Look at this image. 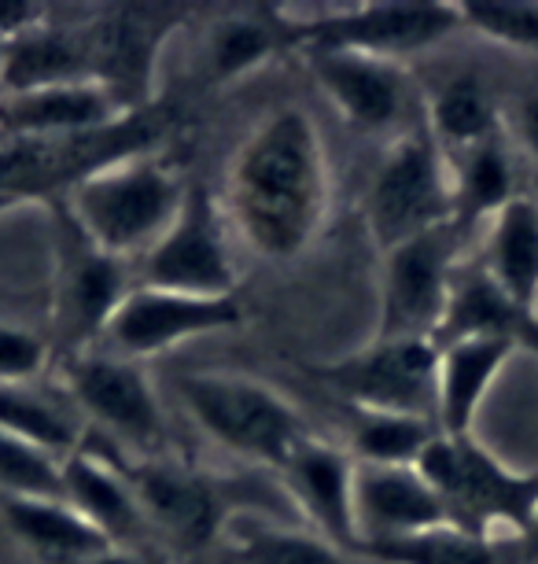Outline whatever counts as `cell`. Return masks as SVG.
<instances>
[{"label": "cell", "instance_id": "obj_1", "mask_svg": "<svg viewBox=\"0 0 538 564\" xmlns=\"http://www.w3.org/2000/svg\"><path fill=\"white\" fill-rule=\"evenodd\" d=\"M332 204V166L318 122L303 108L266 115L226 174V221L262 259L288 262L314 243Z\"/></svg>", "mask_w": 538, "mask_h": 564}, {"label": "cell", "instance_id": "obj_2", "mask_svg": "<svg viewBox=\"0 0 538 564\" xmlns=\"http://www.w3.org/2000/svg\"><path fill=\"white\" fill-rule=\"evenodd\" d=\"M188 185L155 155H125L67 188V218L100 251L141 262L182 215Z\"/></svg>", "mask_w": 538, "mask_h": 564}, {"label": "cell", "instance_id": "obj_3", "mask_svg": "<svg viewBox=\"0 0 538 564\" xmlns=\"http://www.w3.org/2000/svg\"><path fill=\"white\" fill-rule=\"evenodd\" d=\"M177 395L207 440L277 473L310 440L306 421L281 391L240 372H185Z\"/></svg>", "mask_w": 538, "mask_h": 564}, {"label": "cell", "instance_id": "obj_4", "mask_svg": "<svg viewBox=\"0 0 538 564\" xmlns=\"http://www.w3.org/2000/svg\"><path fill=\"white\" fill-rule=\"evenodd\" d=\"M436 487L450 524L494 542V531L524 535L538 509V473H516L476 435H436L417 462Z\"/></svg>", "mask_w": 538, "mask_h": 564}, {"label": "cell", "instance_id": "obj_5", "mask_svg": "<svg viewBox=\"0 0 538 564\" xmlns=\"http://www.w3.org/2000/svg\"><path fill=\"white\" fill-rule=\"evenodd\" d=\"M365 226L380 251L453 226L450 163L431 137L425 115L392 137L365 188Z\"/></svg>", "mask_w": 538, "mask_h": 564}, {"label": "cell", "instance_id": "obj_6", "mask_svg": "<svg viewBox=\"0 0 538 564\" xmlns=\"http://www.w3.org/2000/svg\"><path fill=\"white\" fill-rule=\"evenodd\" d=\"M461 30L458 4L442 0H369L340 8L310 23L288 26V37L306 52H362V56L403 63Z\"/></svg>", "mask_w": 538, "mask_h": 564}, {"label": "cell", "instance_id": "obj_7", "mask_svg": "<svg viewBox=\"0 0 538 564\" xmlns=\"http://www.w3.org/2000/svg\"><path fill=\"white\" fill-rule=\"evenodd\" d=\"M63 388L74 402V413L89 417L100 432L130 454L163 457L166 443V413L160 406L152 380L130 358L119 355H92L78 350L63 361Z\"/></svg>", "mask_w": 538, "mask_h": 564}, {"label": "cell", "instance_id": "obj_8", "mask_svg": "<svg viewBox=\"0 0 538 564\" xmlns=\"http://www.w3.org/2000/svg\"><path fill=\"white\" fill-rule=\"evenodd\" d=\"M321 384L351 410L436 421L439 347L431 339H376L358 355L318 369Z\"/></svg>", "mask_w": 538, "mask_h": 564}, {"label": "cell", "instance_id": "obj_9", "mask_svg": "<svg viewBox=\"0 0 538 564\" xmlns=\"http://www.w3.org/2000/svg\"><path fill=\"white\" fill-rule=\"evenodd\" d=\"M237 281L240 276L226 237V210L204 185H188L182 215L141 259L136 284L221 300V295H237Z\"/></svg>", "mask_w": 538, "mask_h": 564}, {"label": "cell", "instance_id": "obj_10", "mask_svg": "<svg viewBox=\"0 0 538 564\" xmlns=\"http://www.w3.org/2000/svg\"><path fill=\"white\" fill-rule=\"evenodd\" d=\"M453 226L428 229L420 237L384 251L380 273V322L376 339H431L447 311L453 284V254H458Z\"/></svg>", "mask_w": 538, "mask_h": 564}, {"label": "cell", "instance_id": "obj_11", "mask_svg": "<svg viewBox=\"0 0 538 564\" xmlns=\"http://www.w3.org/2000/svg\"><path fill=\"white\" fill-rule=\"evenodd\" d=\"M244 317L237 295H221V300H207V295H185L166 289H144L133 284L130 295L119 303V311L103 328L111 355L144 361L155 355H166L185 339H199L221 328H233Z\"/></svg>", "mask_w": 538, "mask_h": 564}, {"label": "cell", "instance_id": "obj_12", "mask_svg": "<svg viewBox=\"0 0 538 564\" xmlns=\"http://www.w3.org/2000/svg\"><path fill=\"white\" fill-rule=\"evenodd\" d=\"M133 284L130 262L89 243L67 218V240H63L56 276V325L59 336L74 347V355L89 339H103V328Z\"/></svg>", "mask_w": 538, "mask_h": 564}, {"label": "cell", "instance_id": "obj_13", "mask_svg": "<svg viewBox=\"0 0 538 564\" xmlns=\"http://www.w3.org/2000/svg\"><path fill=\"white\" fill-rule=\"evenodd\" d=\"M332 108L362 133H403L409 122V82L403 63L362 52H306Z\"/></svg>", "mask_w": 538, "mask_h": 564}, {"label": "cell", "instance_id": "obj_14", "mask_svg": "<svg viewBox=\"0 0 538 564\" xmlns=\"http://www.w3.org/2000/svg\"><path fill=\"white\" fill-rule=\"evenodd\" d=\"M130 108L100 82H67L0 97V137L12 141H70L130 119Z\"/></svg>", "mask_w": 538, "mask_h": 564}, {"label": "cell", "instance_id": "obj_15", "mask_svg": "<svg viewBox=\"0 0 538 564\" xmlns=\"http://www.w3.org/2000/svg\"><path fill=\"white\" fill-rule=\"evenodd\" d=\"M130 487L141 502L147 531H160L185 550L207 546L221 531V498L207 480H199L193 468L166 462V457H144L125 468Z\"/></svg>", "mask_w": 538, "mask_h": 564}, {"label": "cell", "instance_id": "obj_16", "mask_svg": "<svg viewBox=\"0 0 538 564\" xmlns=\"http://www.w3.org/2000/svg\"><path fill=\"white\" fill-rule=\"evenodd\" d=\"M281 480L295 498L314 535L336 550H358L354 528V457L332 443L306 440L281 468Z\"/></svg>", "mask_w": 538, "mask_h": 564}, {"label": "cell", "instance_id": "obj_17", "mask_svg": "<svg viewBox=\"0 0 538 564\" xmlns=\"http://www.w3.org/2000/svg\"><path fill=\"white\" fill-rule=\"evenodd\" d=\"M450 524L436 487L417 465H358L354 462V528L358 546L403 539L414 531Z\"/></svg>", "mask_w": 538, "mask_h": 564}, {"label": "cell", "instance_id": "obj_18", "mask_svg": "<svg viewBox=\"0 0 538 564\" xmlns=\"http://www.w3.org/2000/svg\"><path fill=\"white\" fill-rule=\"evenodd\" d=\"M520 350L516 339L476 336L453 339L439 347V377H436V429L439 435H472L476 413L494 388L498 372Z\"/></svg>", "mask_w": 538, "mask_h": 564}, {"label": "cell", "instance_id": "obj_19", "mask_svg": "<svg viewBox=\"0 0 538 564\" xmlns=\"http://www.w3.org/2000/svg\"><path fill=\"white\" fill-rule=\"evenodd\" d=\"M63 502H70L92 528L103 531L111 546L130 550L147 535V520L136 502L125 468L111 465L108 457L78 446L63 457Z\"/></svg>", "mask_w": 538, "mask_h": 564}, {"label": "cell", "instance_id": "obj_20", "mask_svg": "<svg viewBox=\"0 0 538 564\" xmlns=\"http://www.w3.org/2000/svg\"><path fill=\"white\" fill-rule=\"evenodd\" d=\"M0 517L19 546H26L41 564H86L111 550L103 531L63 498L0 495Z\"/></svg>", "mask_w": 538, "mask_h": 564}, {"label": "cell", "instance_id": "obj_21", "mask_svg": "<svg viewBox=\"0 0 538 564\" xmlns=\"http://www.w3.org/2000/svg\"><path fill=\"white\" fill-rule=\"evenodd\" d=\"M480 265L516 311L538 322V204L531 196H513L487 221Z\"/></svg>", "mask_w": 538, "mask_h": 564}, {"label": "cell", "instance_id": "obj_22", "mask_svg": "<svg viewBox=\"0 0 538 564\" xmlns=\"http://www.w3.org/2000/svg\"><path fill=\"white\" fill-rule=\"evenodd\" d=\"M67 82H97L86 26L41 23L37 30L0 48V89H4V97Z\"/></svg>", "mask_w": 538, "mask_h": 564}, {"label": "cell", "instance_id": "obj_23", "mask_svg": "<svg viewBox=\"0 0 538 564\" xmlns=\"http://www.w3.org/2000/svg\"><path fill=\"white\" fill-rule=\"evenodd\" d=\"M476 336H505L516 344H531L538 336V322L524 317L516 306L498 292V284L483 273V265L453 273L447 311L431 336V344H453V339H476Z\"/></svg>", "mask_w": 538, "mask_h": 564}, {"label": "cell", "instance_id": "obj_24", "mask_svg": "<svg viewBox=\"0 0 538 564\" xmlns=\"http://www.w3.org/2000/svg\"><path fill=\"white\" fill-rule=\"evenodd\" d=\"M450 188H453V229L465 232L476 221H491L516 196L513 159L502 133L450 155Z\"/></svg>", "mask_w": 538, "mask_h": 564}, {"label": "cell", "instance_id": "obj_25", "mask_svg": "<svg viewBox=\"0 0 538 564\" xmlns=\"http://www.w3.org/2000/svg\"><path fill=\"white\" fill-rule=\"evenodd\" d=\"M425 122L447 159L502 133L498 111H494L487 85L480 78H453L431 93L425 104Z\"/></svg>", "mask_w": 538, "mask_h": 564}, {"label": "cell", "instance_id": "obj_26", "mask_svg": "<svg viewBox=\"0 0 538 564\" xmlns=\"http://www.w3.org/2000/svg\"><path fill=\"white\" fill-rule=\"evenodd\" d=\"M0 429L59 462L81 446V424L74 410H63L56 399L30 384H0Z\"/></svg>", "mask_w": 538, "mask_h": 564}, {"label": "cell", "instance_id": "obj_27", "mask_svg": "<svg viewBox=\"0 0 538 564\" xmlns=\"http://www.w3.org/2000/svg\"><path fill=\"white\" fill-rule=\"evenodd\" d=\"M347 432L358 465H417L439 435L436 421L376 410H351Z\"/></svg>", "mask_w": 538, "mask_h": 564}, {"label": "cell", "instance_id": "obj_28", "mask_svg": "<svg viewBox=\"0 0 538 564\" xmlns=\"http://www.w3.org/2000/svg\"><path fill=\"white\" fill-rule=\"evenodd\" d=\"M376 564H502L491 539H480L458 524H436L403 539L365 542L358 546Z\"/></svg>", "mask_w": 538, "mask_h": 564}, {"label": "cell", "instance_id": "obj_29", "mask_svg": "<svg viewBox=\"0 0 538 564\" xmlns=\"http://www.w3.org/2000/svg\"><path fill=\"white\" fill-rule=\"evenodd\" d=\"M237 564H347L343 550L325 542L314 531L281 528V524H251L237 528L233 535Z\"/></svg>", "mask_w": 538, "mask_h": 564}, {"label": "cell", "instance_id": "obj_30", "mask_svg": "<svg viewBox=\"0 0 538 564\" xmlns=\"http://www.w3.org/2000/svg\"><path fill=\"white\" fill-rule=\"evenodd\" d=\"M458 15L491 45L538 56V0H461Z\"/></svg>", "mask_w": 538, "mask_h": 564}, {"label": "cell", "instance_id": "obj_31", "mask_svg": "<svg viewBox=\"0 0 538 564\" xmlns=\"http://www.w3.org/2000/svg\"><path fill=\"white\" fill-rule=\"evenodd\" d=\"M281 26L284 23H270V19L255 15L221 23L215 37H210V70H215V78L233 82L240 74L255 70L259 63H266L281 45Z\"/></svg>", "mask_w": 538, "mask_h": 564}, {"label": "cell", "instance_id": "obj_32", "mask_svg": "<svg viewBox=\"0 0 538 564\" xmlns=\"http://www.w3.org/2000/svg\"><path fill=\"white\" fill-rule=\"evenodd\" d=\"M0 495L63 498V462L0 429Z\"/></svg>", "mask_w": 538, "mask_h": 564}, {"label": "cell", "instance_id": "obj_33", "mask_svg": "<svg viewBox=\"0 0 538 564\" xmlns=\"http://www.w3.org/2000/svg\"><path fill=\"white\" fill-rule=\"evenodd\" d=\"M48 366V344L26 328L0 325V384H30Z\"/></svg>", "mask_w": 538, "mask_h": 564}, {"label": "cell", "instance_id": "obj_34", "mask_svg": "<svg viewBox=\"0 0 538 564\" xmlns=\"http://www.w3.org/2000/svg\"><path fill=\"white\" fill-rule=\"evenodd\" d=\"M45 23V8L26 0H0V48Z\"/></svg>", "mask_w": 538, "mask_h": 564}, {"label": "cell", "instance_id": "obj_35", "mask_svg": "<svg viewBox=\"0 0 538 564\" xmlns=\"http://www.w3.org/2000/svg\"><path fill=\"white\" fill-rule=\"evenodd\" d=\"M516 141L527 148V155L538 163V93H527V97L516 104Z\"/></svg>", "mask_w": 538, "mask_h": 564}, {"label": "cell", "instance_id": "obj_36", "mask_svg": "<svg viewBox=\"0 0 538 564\" xmlns=\"http://www.w3.org/2000/svg\"><path fill=\"white\" fill-rule=\"evenodd\" d=\"M86 564H141V557H136L133 550H122V546H111V550H103L100 557H92Z\"/></svg>", "mask_w": 538, "mask_h": 564}, {"label": "cell", "instance_id": "obj_37", "mask_svg": "<svg viewBox=\"0 0 538 564\" xmlns=\"http://www.w3.org/2000/svg\"><path fill=\"white\" fill-rule=\"evenodd\" d=\"M524 542V553H527V561L538 564V509H535V517H531V524H527V531L520 535Z\"/></svg>", "mask_w": 538, "mask_h": 564}, {"label": "cell", "instance_id": "obj_38", "mask_svg": "<svg viewBox=\"0 0 538 564\" xmlns=\"http://www.w3.org/2000/svg\"><path fill=\"white\" fill-rule=\"evenodd\" d=\"M0 97H4V89H0Z\"/></svg>", "mask_w": 538, "mask_h": 564}]
</instances>
